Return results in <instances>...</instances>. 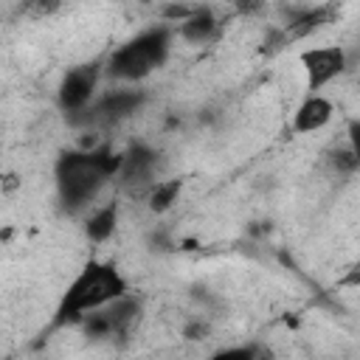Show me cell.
<instances>
[{
	"label": "cell",
	"instance_id": "6da1fadb",
	"mask_svg": "<svg viewBox=\"0 0 360 360\" xmlns=\"http://www.w3.org/2000/svg\"><path fill=\"white\" fill-rule=\"evenodd\" d=\"M121 169V152H112V146L98 143L96 149H70L56 158L53 177L59 200L68 211H79L90 205L98 191L118 174Z\"/></svg>",
	"mask_w": 360,
	"mask_h": 360
},
{
	"label": "cell",
	"instance_id": "7a4b0ae2",
	"mask_svg": "<svg viewBox=\"0 0 360 360\" xmlns=\"http://www.w3.org/2000/svg\"><path fill=\"white\" fill-rule=\"evenodd\" d=\"M124 295H129V284L112 262H87L82 273L62 292L51 326L59 329L68 323H79L87 312L101 309L104 304Z\"/></svg>",
	"mask_w": 360,
	"mask_h": 360
},
{
	"label": "cell",
	"instance_id": "3957f363",
	"mask_svg": "<svg viewBox=\"0 0 360 360\" xmlns=\"http://www.w3.org/2000/svg\"><path fill=\"white\" fill-rule=\"evenodd\" d=\"M172 51V28L169 25H155L124 42L112 56L107 59V73L121 82H141L152 76L158 68L166 65Z\"/></svg>",
	"mask_w": 360,
	"mask_h": 360
},
{
	"label": "cell",
	"instance_id": "277c9868",
	"mask_svg": "<svg viewBox=\"0 0 360 360\" xmlns=\"http://www.w3.org/2000/svg\"><path fill=\"white\" fill-rule=\"evenodd\" d=\"M138 318H141V301L135 295H124L104 304L101 309L87 312L79 323L87 338L101 340V338H124L138 323Z\"/></svg>",
	"mask_w": 360,
	"mask_h": 360
},
{
	"label": "cell",
	"instance_id": "5b68a950",
	"mask_svg": "<svg viewBox=\"0 0 360 360\" xmlns=\"http://www.w3.org/2000/svg\"><path fill=\"white\" fill-rule=\"evenodd\" d=\"M98 76H101V65H98V62H87V65L70 68V70L62 76L59 90H56V101H59V107H62L70 118L79 115L82 110H87V104H90L93 96H96Z\"/></svg>",
	"mask_w": 360,
	"mask_h": 360
},
{
	"label": "cell",
	"instance_id": "8992f818",
	"mask_svg": "<svg viewBox=\"0 0 360 360\" xmlns=\"http://www.w3.org/2000/svg\"><path fill=\"white\" fill-rule=\"evenodd\" d=\"M301 68L307 73V90L315 96L321 87H326L332 79H338L346 70V51L340 45H321L301 51Z\"/></svg>",
	"mask_w": 360,
	"mask_h": 360
},
{
	"label": "cell",
	"instance_id": "52a82bcc",
	"mask_svg": "<svg viewBox=\"0 0 360 360\" xmlns=\"http://www.w3.org/2000/svg\"><path fill=\"white\" fill-rule=\"evenodd\" d=\"M146 101L143 90H112L104 98H98L96 104H90L87 110H82L79 115H73V121L82 124H118L129 115H135Z\"/></svg>",
	"mask_w": 360,
	"mask_h": 360
},
{
	"label": "cell",
	"instance_id": "ba28073f",
	"mask_svg": "<svg viewBox=\"0 0 360 360\" xmlns=\"http://www.w3.org/2000/svg\"><path fill=\"white\" fill-rule=\"evenodd\" d=\"M155 169H158V152L146 143H132L127 152H121V169L115 177L127 188H152Z\"/></svg>",
	"mask_w": 360,
	"mask_h": 360
},
{
	"label": "cell",
	"instance_id": "9c48e42d",
	"mask_svg": "<svg viewBox=\"0 0 360 360\" xmlns=\"http://www.w3.org/2000/svg\"><path fill=\"white\" fill-rule=\"evenodd\" d=\"M332 115H335V104L329 98H323L321 93L307 96L301 101V107L295 110V115H292V129L301 132V135L318 132V129H323L332 121Z\"/></svg>",
	"mask_w": 360,
	"mask_h": 360
},
{
	"label": "cell",
	"instance_id": "30bf717a",
	"mask_svg": "<svg viewBox=\"0 0 360 360\" xmlns=\"http://www.w3.org/2000/svg\"><path fill=\"white\" fill-rule=\"evenodd\" d=\"M217 28H219V22H217V17L211 14V8H197L188 20H183L180 25H177V34L186 39V42H191V45H202V42H208V39H214L217 37Z\"/></svg>",
	"mask_w": 360,
	"mask_h": 360
},
{
	"label": "cell",
	"instance_id": "8fae6325",
	"mask_svg": "<svg viewBox=\"0 0 360 360\" xmlns=\"http://www.w3.org/2000/svg\"><path fill=\"white\" fill-rule=\"evenodd\" d=\"M115 225H118V202H107V205L96 208V211L87 217L84 233H87L90 242H107V239L112 236Z\"/></svg>",
	"mask_w": 360,
	"mask_h": 360
},
{
	"label": "cell",
	"instance_id": "7c38bea8",
	"mask_svg": "<svg viewBox=\"0 0 360 360\" xmlns=\"http://www.w3.org/2000/svg\"><path fill=\"white\" fill-rule=\"evenodd\" d=\"M180 191H183V180H180V177L152 183V188H149V194H146L149 211H152V214H163V211H169V208L177 202Z\"/></svg>",
	"mask_w": 360,
	"mask_h": 360
},
{
	"label": "cell",
	"instance_id": "4fadbf2b",
	"mask_svg": "<svg viewBox=\"0 0 360 360\" xmlns=\"http://www.w3.org/2000/svg\"><path fill=\"white\" fill-rule=\"evenodd\" d=\"M208 360H253V352H250V346H231V349L214 352Z\"/></svg>",
	"mask_w": 360,
	"mask_h": 360
},
{
	"label": "cell",
	"instance_id": "5bb4252c",
	"mask_svg": "<svg viewBox=\"0 0 360 360\" xmlns=\"http://www.w3.org/2000/svg\"><path fill=\"white\" fill-rule=\"evenodd\" d=\"M197 8H200V6H177V3H174V6H163L160 14H163L169 22H183V20H188Z\"/></svg>",
	"mask_w": 360,
	"mask_h": 360
},
{
	"label": "cell",
	"instance_id": "9a60e30c",
	"mask_svg": "<svg viewBox=\"0 0 360 360\" xmlns=\"http://www.w3.org/2000/svg\"><path fill=\"white\" fill-rule=\"evenodd\" d=\"M188 340H202L205 335H208V323H202V321H194V323H188L186 326V332H183Z\"/></svg>",
	"mask_w": 360,
	"mask_h": 360
}]
</instances>
